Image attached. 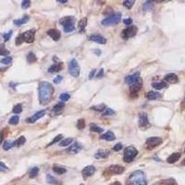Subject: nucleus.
I'll list each match as a JSON object with an SVG mask.
<instances>
[{"label": "nucleus", "mask_w": 185, "mask_h": 185, "mask_svg": "<svg viewBox=\"0 0 185 185\" xmlns=\"http://www.w3.org/2000/svg\"><path fill=\"white\" fill-rule=\"evenodd\" d=\"M39 100L40 103L44 106L49 104L52 100L53 94L55 92V89L51 83L48 82H42L39 84Z\"/></svg>", "instance_id": "obj_1"}, {"label": "nucleus", "mask_w": 185, "mask_h": 185, "mask_svg": "<svg viewBox=\"0 0 185 185\" xmlns=\"http://www.w3.org/2000/svg\"><path fill=\"white\" fill-rule=\"evenodd\" d=\"M127 185H147L144 173L141 170L133 172L127 182Z\"/></svg>", "instance_id": "obj_2"}, {"label": "nucleus", "mask_w": 185, "mask_h": 185, "mask_svg": "<svg viewBox=\"0 0 185 185\" xmlns=\"http://www.w3.org/2000/svg\"><path fill=\"white\" fill-rule=\"evenodd\" d=\"M34 37H35V30H29L26 31L25 33L20 34L17 38H16V45L20 46L21 45L23 42L26 43H33L34 41Z\"/></svg>", "instance_id": "obj_3"}, {"label": "nucleus", "mask_w": 185, "mask_h": 185, "mask_svg": "<svg viewBox=\"0 0 185 185\" xmlns=\"http://www.w3.org/2000/svg\"><path fill=\"white\" fill-rule=\"evenodd\" d=\"M60 24L63 25V30L65 33H70L75 29V20L72 16H67L60 20Z\"/></svg>", "instance_id": "obj_4"}, {"label": "nucleus", "mask_w": 185, "mask_h": 185, "mask_svg": "<svg viewBox=\"0 0 185 185\" xmlns=\"http://www.w3.org/2000/svg\"><path fill=\"white\" fill-rule=\"evenodd\" d=\"M138 155V151L135 147L133 146H128L124 149V155H123V159L127 163H131L134 160L136 156Z\"/></svg>", "instance_id": "obj_5"}, {"label": "nucleus", "mask_w": 185, "mask_h": 185, "mask_svg": "<svg viewBox=\"0 0 185 185\" xmlns=\"http://www.w3.org/2000/svg\"><path fill=\"white\" fill-rule=\"evenodd\" d=\"M120 19H121V14L120 13H115V14H112V15L108 16L107 18L104 19L102 20V24L104 26L116 25L120 21Z\"/></svg>", "instance_id": "obj_6"}, {"label": "nucleus", "mask_w": 185, "mask_h": 185, "mask_svg": "<svg viewBox=\"0 0 185 185\" xmlns=\"http://www.w3.org/2000/svg\"><path fill=\"white\" fill-rule=\"evenodd\" d=\"M80 70H81V69H80L78 61L75 58L71 59L69 63V72H70V74L72 77L77 78L80 75Z\"/></svg>", "instance_id": "obj_7"}, {"label": "nucleus", "mask_w": 185, "mask_h": 185, "mask_svg": "<svg viewBox=\"0 0 185 185\" xmlns=\"http://www.w3.org/2000/svg\"><path fill=\"white\" fill-rule=\"evenodd\" d=\"M137 27L136 26H129L127 27L126 29H124L121 33V37L124 39V40H128L133 36L136 35L137 34Z\"/></svg>", "instance_id": "obj_8"}, {"label": "nucleus", "mask_w": 185, "mask_h": 185, "mask_svg": "<svg viewBox=\"0 0 185 185\" xmlns=\"http://www.w3.org/2000/svg\"><path fill=\"white\" fill-rule=\"evenodd\" d=\"M163 142V140L160 137H150L146 140L145 145L148 149H153L158 145H160Z\"/></svg>", "instance_id": "obj_9"}, {"label": "nucleus", "mask_w": 185, "mask_h": 185, "mask_svg": "<svg viewBox=\"0 0 185 185\" xmlns=\"http://www.w3.org/2000/svg\"><path fill=\"white\" fill-rule=\"evenodd\" d=\"M139 126H140V128H142V129L148 128L150 126L148 117L145 112H142L139 115Z\"/></svg>", "instance_id": "obj_10"}, {"label": "nucleus", "mask_w": 185, "mask_h": 185, "mask_svg": "<svg viewBox=\"0 0 185 185\" xmlns=\"http://www.w3.org/2000/svg\"><path fill=\"white\" fill-rule=\"evenodd\" d=\"M141 81H142V79H141V77H140V73H139V72H136V73L132 74V75H129V76H127L126 79H125L126 83L129 84V85H133V84L141 82Z\"/></svg>", "instance_id": "obj_11"}, {"label": "nucleus", "mask_w": 185, "mask_h": 185, "mask_svg": "<svg viewBox=\"0 0 185 185\" xmlns=\"http://www.w3.org/2000/svg\"><path fill=\"white\" fill-rule=\"evenodd\" d=\"M124 170H125V169L122 166H120V165H111L107 169V171L110 174H114V175L122 174L124 172Z\"/></svg>", "instance_id": "obj_12"}, {"label": "nucleus", "mask_w": 185, "mask_h": 185, "mask_svg": "<svg viewBox=\"0 0 185 185\" xmlns=\"http://www.w3.org/2000/svg\"><path fill=\"white\" fill-rule=\"evenodd\" d=\"M45 114H46V110L38 111V112H36L34 115H33L32 117L28 118V119L26 120V122H27V123H34V122L37 121L39 119L43 118V117L45 116Z\"/></svg>", "instance_id": "obj_13"}, {"label": "nucleus", "mask_w": 185, "mask_h": 185, "mask_svg": "<svg viewBox=\"0 0 185 185\" xmlns=\"http://www.w3.org/2000/svg\"><path fill=\"white\" fill-rule=\"evenodd\" d=\"M83 146L79 143V142H75L73 144H71L68 149H67V153H70V154H77L79 153L81 150H82Z\"/></svg>", "instance_id": "obj_14"}, {"label": "nucleus", "mask_w": 185, "mask_h": 185, "mask_svg": "<svg viewBox=\"0 0 185 185\" xmlns=\"http://www.w3.org/2000/svg\"><path fill=\"white\" fill-rule=\"evenodd\" d=\"M90 40L94 43H98L101 45H105L106 43V39L100 34H92L90 36Z\"/></svg>", "instance_id": "obj_15"}, {"label": "nucleus", "mask_w": 185, "mask_h": 185, "mask_svg": "<svg viewBox=\"0 0 185 185\" xmlns=\"http://www.w3.org/2000/svg\"><path fill=\"white\" fill-rule=\"evenodd\" d=\"M95 172V168L93 166H87L83 169V175L84 177H91Z\"/></svg>", "instance_id": "obj_16"}, {"label": "nucleus", "mask_w": 185, "mask_h": 185, "mask_svg": "<svg viewBox=\"0 0 185 185\" xmlns=\"http://www.w3.org/2000/svg\"><path fill=\"white\" fill-rule=\"evenodd\" d=\"M47 34L54 40V41H58L59 39H60V33L57 31V30H56V29H51V30H49L48 32H47Z\"/></svg>", "instance_id": "obj_17"}, {"label": "nucleus", "mask_w": 185, "mask_h": 185, "mask_svg": "<svg viewBox=\"0 0 185 185\" xmlns=\"http://www.w3.org/2000/svg\"><path fill=\"white\" fill-rule=\"evenodd\" d=\"M63 67V64L62 62H58V63H56V64H53L52 66H50L48 68V72L49 73H54V72H58L61 70Z\"/></svg>", "instance_id": "obj_18"}, {"label": "nucleus", "mask_w": 185, "mask_h": 185, "mask_svg": "<svg viewBox=\"0 0 185 185\" xmlns=\"http://www.w3.org/2000/svg\"><path fill=\"white\" fill-rule=\"evenodd\" d=\"M164 79H165L166 82H168L169 83H176L179 81V78L175 73H169L165 76Z\"/></svg>", "instance_id": "obj_19"}, {"label": "nucleus", "mask_w": 185, "mask_h": 185, "mask_svg": "<svg viewBox=\"0 0 185 185\" xmlns=\"http://www.w3.org/2000/svg\"><path fill=\"white\" fill-rule=\"evenodd\" d=\"M181 153H178V152H176V153H173V154H171L169 157H168V159H167V161L169 163V164H173V163H176L180 158H181Z\"/></svg>", "instance_id": "obj_20"}, {"label": "nucleus", "mask_w": 185, "mask_h": 185, "mask_svg": "<svg viewBox=\"0 0 185 185\" xmlns=\"http://www.w3.org/2000/svg\"><path fill=\"white\" fill-rule=\"evenodd\" d=\"M146 97L148 100H156L158 98H161V94L157 92H154V91H150L147 92Z\"/></svg>", "instance_id": "obj_21"}, {"label": "nucleus", "mask_w": 185, "mask_h": 185, "mask_svg": "<svg viewBox=\"0 0 185 185\" xmlns=\"http://www.w3.org/2000/svg\"><path fill=\"white\" fill-rule=\"evenodd\" d=\"M142 82L141 81V82H139L137 83H134L133 85H130V92H132V93L137 92L142 89Z\"/></svg>", "instance_id": "obj_22"}, {"label": "nucleus", "mask_w": 185, "mask_h": 185, "mask_svg": "<svg viewBox=\"0 0 185 185\" xmlns=\"http://www.w3.org/2000/svg\"><path fill=\"white\" fill-rule=\"evenodd\" d=\"M100 138L102 139V140H106V141L111 142V141H114V140L116 139V137H115V134H114L112 132H107V133H106L105 134L101 135Z\"/></svg>", "instance_id": "obj_23"}, {"label": "nucleus", "mask_w": 185, "mask_h": 185, "mask_svg": "<svg viewBox=\"0 0 185 185\" xmlns=\"http://www.w3.org/2000/svg\"><path fill=\"white\" fill-rule=\"evenodd\" d=\"M108 155H109V152L108 151H105V150H100V151H98L95 155H94V157L96 158V159H99V158H106V157H107L108 156Z\"/></svg>", "instance_id": "obj_24"}, {"label": "nucleus", "mask_w": 185, "mask_h": 185, "mask_svg": "<svg viewBox=\"0 0 185 185\" xmlns=\"http://www.w3.org/2000/svg\"><path fill=\"white\" fill-rule=\"evenodd\" d=\"M86 25H87V19H86V18H83V19L79 21V23H78L79 32H80V33H83V32L84 31Z\"/></svg>", "instance_id": "obj_25"}, {"label": "nucleus", "mask_w": 185, "mask_h": 185, "mask_svg": "<svg viewBox=\"0 0 185 185\" xmlns=\"http://www.w3.org/2000/svg\"><path fill=\"white\" fill-rule=\"evenodd\" d=\"M28 20H29V17H28L27 15H25L24 17H22V18L20 19V20H15L13 22H14V24H16L17 26H20V25L25 24L26 22H28Z\"/></svg>", "instance_id": "obj_26"}, {"label": "nucleus", "mask_w": 185, "mask_h": 185, "mask_svg": "<svg viewBox=\"0 0 185 185\" xmlns=\"http://www.w3.org/2000/svg\"><path fill=\"white\" fill-rule=\"evenodd\" d=\"M53 170H54V172H56V174H59V175L67 172V169L65 168H63L61 166H56V165L53 166Z\"/></svg>", "instance_id": "obj_27"}, {"label": "nucleus", "mask_w": 185, "mask_h": 185, "mask_svg": "<svg viewBox=\"0 0 185 185\" xmlns=\"http://www.w3.org/2000/svg\"><path fill=\"white\" fill-rule=\"evenodd\" d=\"M152 86L156 90H161V89H163L167 86V83L165 82H158V83H154L152 84Z\"/></svg>", "instance_id": "obj_28"}, {"label": "nucleus", "mask_w": 185, "mask_h": 185, "mask_svg": "<svg viewBox=\"0 0 185 185\" xmlns=\"http://www.w3.org/2000/svg\"><path fill=\"white\" fill-rule=\"evenodd\" d=\"M36 60H37V57H36V56L34 55V53L30 52V53L27 55V61H28L29 63H34V62H35Z\"/></svg>", "instance_id": "obj_29"}, {"label": "nucleus", "mask_w": 185, "mask_h": 185, "mask_svg": "<svg viewBox=\"0 0 185 185\" xmlns=\"http://www.w3.org/2000/svg\"><path fill=\"white\" fill-rule=\"evenodd\" d=\"M46 180H47V182H48V183H50V184H54V185H59L60 183H58V181L56 180V179H55L54 177H52L50 174H48L47 176H46Z\"/></svg>", "instance_id": "obj_30"}, {"label": "nucleus", "mask_w": 185, "mask_h": 185, "mask_svg": "<svg viewBox=\"0 0 185 185\" xmlns=\"http://www.w3.org/2000/svg\"><path fill=\"white\" fill-rule=\"evenodd\" d=\"M90 131L92 132V133H102L104 130H103L101 127H99V126H97V125H95V124H91V125H90Z\"/></svg>", "instance_id": "obj_31"}, {"label": "nucleus", "mask_w": 185, "mask_h": 185, "mask_svg": "<svg viewBox=\"0 0 185 185\" xmlns=\"http://www.w3.org/2000/svg\"><path fill=\"white\" fill-rule=\"evenodd\" d=\"M64 106H65L64 103H61V102H60V103H57V104L53 107V111L58 113V112H60V111L64 108Z\"/></svg>", "instance_id": "obj_32"}, {"label": "nucleus", "mask_w": 185, "mask_h": 185, "mask_svg": "<svg viewBox=\"0 0 185 185\" xmlns=\"http://www.w3.org/2000/svg\"><path fill=\"white\" fill-rule=\"evenodd\" d=\"M38 173H39V168H37V167L33 168L30 171V178H32V179L35 178L38 175Z\"/></svg>", "instance_id": "obj_33"}, {"label": "nucleus", "mask_w": 185, "mask_h": 185, "mask_svg": "<svg viewBox=\"0 0 185 185\" xmlns=\"http://www.w3.org/2000/svg\"><path fill=\"white\" fill-rule=\"evenodd\" d=\"M25 142H26L25 137L24 136H20L18 140H16L14 142V144H15V146H20V145H23L25 143Z\"/></svg>", "instance_id": "obj_34"}, {"label": "nucleus", "mask_w": 185, "mask_h": 185, "mask_svg": "<svg viewBox=\"0 0 185 185\" xmlns=\"http://www.w3.org/2000/svg\"><path fill=\"white\" fill-rule=\"evenodd\" d=\"M13 146H15L14 142H9V141L5 142H4V144H3V148H4V150H9V149H10V148H12Z\"/></svg>", "instance_id": "obj_35"}, {"label": "nucleus", "mask_w": 185, "mask_h": 185, "mask_svg": "<svg viewBox=\"0 0 185 185\" xmlns=\"http://www.w3.org/2000/svg\"><path fill=\"white\" fill-rule=\"evenodd\" d=\"M72 139L71 138H67V139H64V140H62L60 142H59V146H68L69 144H70L71 142H72Z\"/></svg>", "instance_id": "obj_36"}, {"label": "nucleus", "mask_w": 185, "mask_h": 185, "mask_svg": "<svg viewBox=\"0 0 185 185\" xmlns=\"http://www.w3.org/2000/svg\"><path fill=\"white\" fill-rule=\"evenodd\" d=\"M92 110H95V111H105L106 110V106L104 105V104H101V105H99V106H93L91 107Z\"/></svg>", "instance_id": "obj_37"}, {"label": "nucleus", "mask_w": 185, "mask_h": 185, "mask_svg": "<svg viewBox=\"0 0 185 185\" xmlns=\"http://www.w3.org/2000/svg\"><path fill=\"white\" fill-rule=\"evenodd\" d=\"M19 121H20V118H19V116L16 115V116L11 117L8 122H9V124H11V125H16V124L19 123Z\"/></svg>", "instance_id": "obj_38"}, {"label": "nucleus", "mask_w": 185, "mask_h": 185, "mask_svg": "<svg viewBox=\"0 0 185 185\" xmlns=\"http://www.w3.org/2000/svg\"><path fill=\"white\" fill-rule=\"evenodd\" d=\"M134 3H135V1H133V0H126L123 2V6L127 8H132L133 6L134 5Z\"/></svg>", "instance_id": "obj_39"}, {"label": "nucleus", "mask_w": 185, "mask_h": 185, "mask_svg": "<svg viewBox=\"0 0 185 185\" xmlns=\"http://www.w3.org/2000/svg\"><path fill=\"white\" fill-rule=\"evenodd\" d=\"M62 137H63V135H62V134H58L57 136H56L55 138L53 139V140H52V141H51V142H50L48 144H47V146H51V145H53L54 143H56V142H59V141L62 139Z\"/></svg>", "instance_id": "obj_40"}, {"label": "nucleus", "mask_w": 185, "mask_h": 185, "mask_svg": "<svg viewBox=\"0 0 185 185\" xmlns=\"http://www.w3.org/2000/svg\"><path fill=\"white\" fill-rule=\"evenodd\" d=\"M84 127H85L84 120H83V119H80V120H78V121H77V128H78L79 130H83Z\"/></svg>", "instance_id": "obj_41"}, {"label": "nucleus", "mask_w": 185, "mask_h": 185, "mask_svg": "<svg viewBox=\"0 0 185 185\" xmlns=\"http://www.w3.org/2000/svg\"><path fill=\"white\" fill-rule=\"evenodd\" d=\"M21 111H22V106L20 104L16 105L13 107V113H15V114H20V113H21Z\"/></svg>", "instance_id": "obj_42"}, {"label": "nucleus", "mask_w": 185, "mask_h": 185, "mask_svg": "<svg viewBox=\"0 0 185 185\" xmlns=\"http://www.w3.org/2000/svg\"><path fill=\"white\" fill-rule=\"evenodd\" d=\"M116 112L113 110V109H111V108H109V107H106V110L103 112V116H112V115H114Z\"/></svg>", "instance_id": "obj_43"}, {"label": "nucleus", "mask_w": 185, "mask_h": 185, "mask_svg": "<svg viewBox=\"0 0 185 185\" xmlns=\"http://www.w3.org/2000/svg\"><path fill=\"white\" fill-rule=\"evenodd\" d=\"M152 7H153V1H146L142 6V8L145 10H149Z\"/></svg>", "instance_id": "obj_44"}, {"label": "nucleus", "mask_w": 185, "mask_h": 185, "mask_svg": "<svg viewBox=\"0 0 185 185\" xmlns=\"http://www.w3.org/2000/svg\"><path fill=\"white\" fill-rule=\"evenodd\" d=\"M70 98V95L69 93H67V92L61 93V94L59 95V99H60L61 101H63V102H66V101H68Z\"/></svg>", "instance_id": "obj_45"}, {"label": "nucleus", "mask_w": 185, "mask_h": 185, "mask_svg": "<svg viewBox=\"0 0 185 185\" xmlns=\"http://www.w3.org/2000/svg\"><path fill=\"white\" fill-rule=\"evenodd\" d=\"M8 54H9V51L7 50L5 48V46H0V56H7Z\"/></svg>", "instance_id": "obj_46"}, {"label": "nucleus", "mask_w": 185, "mask_h": 185, "mask_svg": "<svg viewBox=\"0 0 185 185\" xmlns=\"http://www.w3.org/2000/svg\"><path fill=\"white\" fill-rule=\"evenodd\" d=\"M11 35H12V31H9L8 33H6V34H3V38H4V40L7 42V41H8V40L10 39Z\"/></svg>", "instance_id": "obj_47"}, {"label": "nucleus", "mask_w": 185, "mask_h": 185, "mask_svg": "<svg viewBox=\"0 0 185 185\" xmlns=\"http://www.w3.org/2000/svg\"><path fill=\"white\" fill-rule=\"evenodd\" d=\"M30 6H31V1H29V0H24L21 3V7L22 8H28Z\"/></svg>", "instance_id": "obj_48"}, {"label": "nucleus", "mask_w": 185, "mask_h": 185, "mask_svg": "<svg viewBox=\"0 0 185 185\" xmlns=\"http://www.w3.org/2000/svg\"><path fill=\"white\" fill-rule=\"evenodd\" d=\"M11 61H12V58H11L10 56H7V57L3 58V59L1 60V63L7 65V64H10V63H11Z\"/></svg>", "instance_id": "obj_49"}, {"label": "nucleus", "mask_w": 185, "mask_h": 185, "mask_svg": "<svg viewBox=\"0 0 185 185\" xmlns=\"http://www.w3.org/2000/svg\"><path fill=\"white\" fill-rule=\"evenodd\" d=\"M163 183L165 185H175L176 184V182H175V180H173V179H169V180H167V181H164Z\"/></svg>", "instance_id": "obj_50"}, {"label": "nucleus", "mask_w": 185, "mask_h": 185, "mask_svg": "<svg viewBox=\"0 0 185 185\" xmlns=\"http://www.w3.org/2000/svg\"><path fill=\"white\" fill-rule=\"evenodd\" d=\"M123 22H124V24H126V25H128V26H130V25H132L133 24V20L132 19H125L124 20H123Z\"/></svg>", "instance_id": "obj_51"}, {"label": "nucleus", "mask_w": 185, "mask_h": 185, "mask_svg": "<svg viewBox=\"0 0 185 185\" xmlns=\"http://www.w3.org/2000/svg\"><path fill=\"white\" fill-rule=\"evenodd\" d=\"M6 170H7V167L3 162H0V171H6Z\"/></svg>", "instance_id": "obj_52"}, {"label": "nucleus", "mask_w": 185, "mask_h": 185, "mask_svg": "<svg viewBox=\"0 0 185 185\" xmlns=\"http://www.w3.org/2000/svg\"><path fill=\"white\" fill-rule=\"evenodd\" d=\"M61 81H62V76L58 75V76H56V77L54 79V83H59Z\"/></svg>", "instance_id": "obj_53"}, {"label": "nucleus", "mask_w": 185, "mask_h": 185, "mask_svg": "<svg viewBox=\"0 0 185 185\" xmlns=\"http://www.w3.org/2000/svg\"><path fill=\"white\" fill-rule=\"evenodd\" d=\"M122 144L121 143H117L114 147H113V149L115 150V151H120V149H122Z\"/></svg>", "instance_id": "obj_54"}, {"label": "nucleus", "mask_w": 185, "mask_h": 185, "mask_svg": "<svg viewBox=\"0 0 185 185\" xmlns=\"http://www.w3.org/2000/svg\"><path fill=\"white\" fill-rule=\"evenodd\" d=\"M103 76H104V70L101 69V70H99V72L96 74V78H102Z\"/></svg>", "instance_id": "obj_55"}, {"label": "nucleus", "mask_w": 185, "mask_h": 185, "mask_svg": "<svg viewBox=\"0 0 185 185\" xmlns=\"http://www.w3.org/2000/svg\"><path fill=\"white\" fill-rule=\"evenodd\" d=\"M94 73H95V70H92V72L89 74V79H92V77H93V75H94Z\"/></svg>", "instance_id": "obj_56"}, {"label": "nucleus", "mask_w": 185, "mask_h": 185, "mask_svg": "<svg viewBox=\"0 0 185 185\" xmlns=\"http://www.w3.org/2000/svg\"><path fill=\"white\" fill-rule=\"evenodd\" d=\"M2 141H3V134L0 133V143L2 142Z\"/></svg>", "instance_id": "obj_57"}, {"label": "nucleus", "mask_w": 185, "mask_h": 185, "mask_svg": "<svg viewBox=\"0 0 185 185\" xmlns=\"http://www.w3.org/2000/svg\"><path fill=\"white\" fill-rule=\"evenodd\" d=\"M58 2H59V3H67L68 1H67V0H58Z\"/></svg>", "instance_id": "obj_58"}, {"label": "nucleus", "mask_w": 185, "mask_h": 185, "mask_svg": "<svg viewBox=\"0 0 185 185\" xmlns=\"http://www.w3.org/2000/svg\"><path fill=\"white\" fill-rule=\"evenodd\" d=\"M111 185H121V184H120V183L119 182H116V183H114L113 184H111Z\"/></svg>", "instance_id": "obj_59"}, {"label": "nucleus", "mask_w": 185, "mask_h": 185, "mask_svg": "<svg viewBox=\"0 0 185 185\" xmlns=\"http://www.w3.org/2000/svg\"><path fill=\"white\" fill-rule=\"evenodd\" d=\"M183 164H184V165H185V160H184V161H183Z\"/></svg>", "instance_id": "obj_60"}, {"label": "nucleus", "mask_w": 185, "mask_h": 185, "mask_svg": "<svg viewBox=\"0 0 185 185\" xmlns=\"http://www.w3.org/2000/svg\"><path fill=\"white\" fill-rule=\"evenodd\" d=\"M184 152H185V148H184Z\"/></svg>", "instance_id": "obj_61"}, {"label": "nucleus", "mask_w": 185, "mask_h": 185, "mask_svg": "<svg viewBox=\"0 0 185 185\" xmlns=\"http://www.w3.org/2000/svg\"><path fill=\"white\" fill-rule=\"evenodd\" d=\"M81 185H83V184H81Z\"/></svg>", "instance_id": "obj_62"}, {"label": "nucleus", "mask_w": 185, "mask_h": 185, "mask_svg": "<svg viewBox=\"0 0 185 185\" xmlns=\"http://www.w3.org/2000/svg\"><path fill=\"white\" fill-rule=\"evenodd\" d=\"M184 102H185V101H184Z\"/></svg>", "instance_id": "obj_63"}]
</instances>
